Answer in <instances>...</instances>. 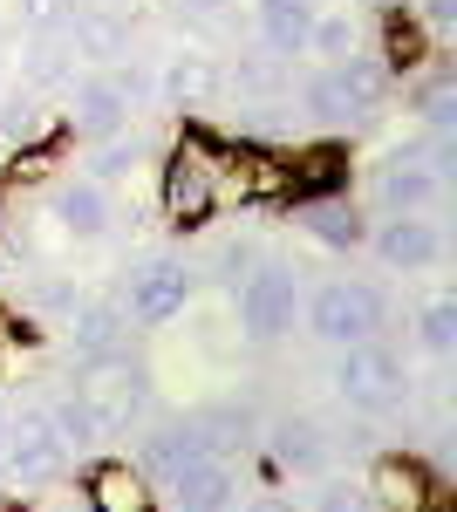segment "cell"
Segmentation results:
<instances>
[{
	"instance_id": "6da1fadb",
	"label": "cell",
	"mask_w": 457,
	"mask_h": 512,
	"mask_svg": "<svg viewBox=\"0 0 457 512\" xmlns=\"http://www.w3.org/2000/svg\"><path fill=\"white\" fill-rule=\"evenodd\" d=\"M301 267L294 260H280V253H260L253 260V274L232 287V308H239V335L246 342H287L294 335V321H301Z\"/></svg>"
},
{
	"instance_id": "7a4b0ae2",
	"label": "cell",
	"mask_w": 457,
	"mask_h": 512,
	"mask_svg": "<svg viewBox=\"0 0 457 512\" xmlns=\"http://www.w3.org/2000/svg\"><path fill=\"white\" fill-rule=\"evenodd\" d=\"M226 144L219 137H205V130H191L185 144L164 158V219H178V226H205L219 205H226Z\"/></svg>"
},
{
	"instance_id": "3957f363",
	"label": "cell",
	"mask_w": 457,
	"mask_h": 512,
	"mask_svg": "<svg viewBox=\"0 0 457 512\" xmlns=\"http://www.w3.org/2000/svg\"><path fill=\"white\" fill-rule=\"evenodd\" d=\"M301 321L314 342L355 349V342H376L382 328H389V301L369 280H321L314 294H301Z\"/></svg>"
},
{
	"instance_id": "277c9868",
	"label": "cell",
	"mask_w": 457,
	"mask_h": 512,
	"mask_svg": "<svg viewBox=\"0 0 457 512\" xmlns=\"http://www.w3.org/2000/svg\"><path fill=\"white\" fill-rule=\"evenodd\" d=\"M328 383H335V396H342L348 410H362V417H389V410H403V403H410V369H403V355L382 349V342L335 349Z\"/></svg>"
},
{
	"instance_id": "5b68a950",
	"label": "cell",
	"mask_w": 457,
	"mask_h": 512,
	"mask_svg": "<svg viewBox=\"0 0 457 512\" xmlns=\"http://www.w3.org/2000/svg\"><path fill=\"white\" fill-rule=\"evenodd\" d=\"M0 472L14 478L21 492H35V485H62V472H69V444L55 437V424H48V403H21V410L7 417Z\"/></svg>"
},
{
	"instance_id": "8992f818",
	"label": "cell",
	"mask_w": 457,
	"mask_h": 512,
	"mask_svg": "<svg viewBox=\"0 0 457 512\" xmlns=\"http://www.w3.org/2000/svg\"><path fill=\"white\" fill-rule=\"evenodd\" d=\"M191 287H198V267H191L185 253H151V260H137V267H130L116 308H123L130 321H144V328H157V321L185 315Z\"/></svg>"
},
{
	"instance_id": "52a82bcc",
	"label": "cell",
	"mask_w": 457,
	"mask_h": 512,
	"mask_svg": "<svg viewBox=\"0 0 457 512\" xmlns=\"http://www.w3.org/2000/svg\"><path fill=\"white\" fill-rule=\"evenodd\" d=\"M362 246L382 260V274H437L444 253H451L444 233H437V219H423V212H382Z\"/></svg>"
},
{
	"instance_id": "ba28073f",
	"label": "cell",
	"mask_w": 457,
	"mask_h": 512,
	"mask_svg": "<svg viewBox=\"0 0 457 512\" xmlns=\"http://www.w3.org/2000/svg\"><path fill=\"white\" fill-rule=\"evenodd\" d=\"M48 424H55V437H62L69 451H110L116 437L130 431V417L110 403L103 383H76V390H62L55 403H48Z\"/></svg>"
},
{
	"instance_id": "9c48e42d",
	"label": "cell",
	"mask_w": 457,
	"mask_h": 512,
	"mask_svg": "<svg viewBox=\"0 0 457 512\" xmlns=\"http://www.w3.org/2000/svg\"><path fill=\"white\" fill-rule=\"evenodd\" d=\"M157 492H164V506H171V512H232L239 478H232V458L198 451V458H185V465H178V472L157 478Z\"/></svg>"
},
{
	"instance_id": "30bf717a",
	"label": "cell",
	"mask_w": 457,
	"mask_h": 512,
	"mask_svg": "<svg viewBox=\"0 0 457 512\" xmlns=\"http://www.w3.org/2000/svg\"><path fill=\"white\" fill-rule=\"evenodd\" d=\"M62 137H69V117H62L48 96L21 89V82L0 89V144H7V151H55Z\"/></svg>"
},
{
	"instance_id": "8fae6325",
	"label": "cell",
	"mask_w": 457,
	"mask_h": 512,
	"mask_svg": "<svg viewBox=\"0 0 457 512\" xmlns=\"http://www.w3.org/2000/svg\"><path fill=\"white\" fill-rule=\"evenodd\" d=\"M69 130L76 137H116V130H130V103H123V89H116L110 69H82V76H69Z\"/></svg>"
},
{
	"instance_id": "7c38bea8",
	"label": "cell",
	"mask_w": 457,
	"mask_h": 512,
	"mask_svg": "<svg viewBox=\"0 0 457 512\" xmlns=\"http://www.w3.org/2000/svg\"><path fill=\"white\" fill-rule=\"evenodd\" d=\"M260 444H267L273 465L294 478H321L335 465V444H328V431L314 417H273V424H260Z\"/></svg>"
},
{
	"instance_id": "4fadbf2b",
	"label": "cell",
	"mask_w": 457,
	"mask_h": 512,
	"mask_svg": "<svg viewBox=\"0 0 457 512\" xmlns=\"http://www.w3.org/2000/svg\"><path fill=\"white\" fill-rule=\"evenodd\" d=\"M48 219H55L62 239H103L116 226V198H110V185H96V178H62V185L48 192Z\"/></svg>"
},
{
	"instance_id": "5bb4252c",
	"label": "cell",
	"mask_w": 457,
	"mask_h": 512,
	"mask_svg": "<svg viewBox=\"0 0 457 512\" xmlns=\"http://www.w3.org/2000/svg\"><path fill=\"white\" fill-rule=\"evenodd\" d=\"M62 41H69V55H76L82 69H110V62L130 55V28H123V14H110V7L69 14V21H62Z\"/></svg>"
},
{
	"instance_id": "9a60e30c",
	"label": "cell",
	"mask_w": 457,
	"mask_h": 512,
	"mask_svg": "<svg viewBox=\"0 0 457 512\" xmlns=\"http://www.w3.org/2000/svg\"><path fill=\"white\" fill-rule=\"evenodd\" d=\"M444 192H451V185H437L410 151L382 158V171H376V212H437Z\"/></svg>"
},
{
	"instance_id": "2e32d148",
	"label": "cell",
	"mask_w": 457,
	"mask_h": 512,
	"mask_svg": "<svg viewBox=\"0 0 457 512\" xmlns=\"http://www.w3.org/2000/svg\"><path fill=\"white\" fill-rule=\"evenodd\" d=\"M226 89V69L212 62V55H198V48H178L164 69H157V103H171V110H198V103H212Z\"/></svg>"
},
{
	"instance_id": "e0dca14e",
	"label": "cell",
	"mask_w": 457,
	"mask_h": 512,
	"mask_svg": "<svg viewBox=\"0 0 457 512\" xmlns=\"http://www.w3.org/2000/svg\"><path fill=\"white\" fill-rule=\"evenodd\" d=\"M301 233L314 246H328V253H355L362 239H369V219H362V205L342 192L328 198H301Z\"/></svg>"
},
{
	"instance_id": "ac0fdd59",
	"label": "cell",
	"mask_w": 457,
	"mask_h": 512,
	"mask_svg": "<svg viewBox=\"0 0 457 512\" xmlns=\"http://www.w3.org/2000/svg\"><path fill=\"white\" fill-rule=\"evenodd\" d=\"M198 451H212V444L198 437V424H191V410H185V417H157L151 431L137 437V472H144V478L157 485L164 472H178L185 458H198Z\"/></svg>"
},
{
	"instance_id": "d6986e66",
	"label": "cell",
	"mask_w": 457,
	"mask_h": 512,
	"mask_svg": "<svg viewBox=\"0 0 457 512\" xmlns=\"http://www.w3.org/2000/svg\"><path fill=\"white\" fill-rule=\"evenodd\" d=\"M314 14H321V0H253V28H260V41H267L273 62L307 55V28H314Z\"/></svg>"
},
{
	"instance_id": "ffe728a7",
	"label": "cell",
	"mask_w": 457,
	"mask_h": 512,
	"mask_svg": "<svg viewBox=\"0 0 457 512\" xmlns=\"http://www.w3.org/2000/svg\"><path fill=\"white\" fill-rule=\"evenodd\" d=\"M191 424H198V437H205L219 458L260 444V410H253V403H239V396H212V403H198V410H191Z\"/></svg>"
},
{
	"instance_id": "44dd1931",
	"label": "cell",
	"mask_w": 457,
	"mask_h": 512,
	"mask_svg": "<svg viewBox=\"0 0 457 512\" xmlns=\"http://www.w3.org/2000/svg\"><path fill=\"white\" fill-rule=\"evenodd\" d=\"M69 76H76V55H69L62 28H48V35H35L28 48H21V89L55 96V89H69Z\"/></svg>"
},
{
	"instance_id": "7402d4cb",
	"label": "cell",
	"mask_w": 457,
	"mask_h": 512,
	"mask_svg": "<svg viewBox=\"0 0 457 512\" xmlns=\"http://www.w3.org/2000/svg\"><path fill=\"white\" fill-rule=\"evenodd\" d=\"M382 512H423L430 506V478L410 458H376V492H369Z\"/></svg>"
},
{
	"instance_id": "603a6c76",
	"label": "cell",
	"mask_w": 457,
	"mask_h": 512,
	"mask_svg": "<svg viewBox=\"0 0 457 512\" xmlns=\"http://www.w3.org/2000/svg\"><path fill=\"white\" fill-rule=\"evenodd\" d=\"M82 287L76 274H55V267H41V274H28V287H21V301H28V315H41V321H69L82 308Z\"/></svg>"
},
{
	"instance_id": "cb8c5ba5",
	"label": "cell",
	"mask_w": 457,
	"mask_h": 512,
	"mask_svg": "<svg viewBox=\"0 0 457 512\" xmlns=\"http://www.w3.org/2000/svg\"><path fill=\"white\" fill-rule=\"evenodd\" d=\"M335 82L348 89V103H355L362 117H369V110H382V103H389V89H396V76L382 69L376 55H342V62H335Z\"/></svg>"
},
{
	"instance_id": "d4e9b609",
	"label": "cell",
	"mask_w": 457,
	"mask_h": 512,
	"mask_svg": "<svg viewBox=\"0 0 457 512\" xmlns=\"http://www.w3.org/2000/svg\"><path fill=\"white\" fill-rule=\"evenodd\" d=\"M137 164H144V137H137V130H116V137H96V144H89V171H82V178L123 185Z\"/></svg>"
},
{
	"instance_id": "484cf974",
	"label": "cell",
	"mask_w": 457,
	"mask_h": 512,
	"mask_svg": "<svg viewBox=\"0 0 457 512\" xmlns=\"http://www.w3.org/2000/svg\"><path fill=\"white\" fill-rule=\"evenodd\" d=\"M307 55H321L328 69L342 62V55H362V21L335 7V14H314V28H307Z\"/></svg>"
},
{
	"instance_id": "4316f807",
	"label": "cell",
	"mask_w": 457,
	"mask_h": 512,
	"mask_svg": "<svg viewBox=\"0 0 457 512\" xmlns=\"http://www.w3.org/2000/svg\"><path fill=\"white\" fill-rule=\"evenodd\" d=\"M417 349L437 355V362L457 355V294H430L417 308Z\"/></svg>"
},
{
	"instance_id": "83f0119b",
	"label": "cell",
	"mask_w": 457,
	"mask_h": 512,
	"mask_svg": "<svg viewBox=\"0 0 457 512\" xmlns=\"http://www.w3.org/2000/svg\"><path fill=\"white\" fill-rule=\"evenodd\" d=\"M417 117L430 137H457V76L451 69H430V82L417 89Z\"/></svg>"
},
{
	"instance_id": "f1b7e54d",
	"label": "cell",
	"mask_w": 457,
	"mask_h": 512,
	"mask_svg": "<svg viewBox=\"0 0 457 512\" xmlns=\"http://www.w3.org/2000/svg\"><path fill=\"white\" fill-rule=\"evenodd\" d=\"M301 103H307V117L314 123H355L362 110L348 103V89L335 82V69H314V76L301 82Z\"/></svg>"
},
{
	"instance_id": "f546056e",
	"label": "cell",
	"mask_w": 457,
	"mask_h": 512,
	"mask_svg": "<svg viewBox=\"0 0 457 512\" xmlns=\"http://www.w3.org/2000/svg\"><path fill=\"white\" fill-rule=\"evenodd\" d=\"M314 485V499H307L301 512H376V499H369V485H355V478H307Z\"/></svg>"
},
{
	"instance_id": "4dcf8cb0",
	"label": "cell",
	"mask_w": 457,
	"mask_h": 512,
	"mask_svg": "<svg viewBox=\"0 0 457 512\" xmlns=\"http://www.w3.org/2000/svg\"><path fill=\"white\" fill-rule=\"evenodd\" d=\"M253 260H260V246H253V239H226V246H212V260H205V274L219 280V287H239V280L253 274Z\"/></svg>"
},
{
	"instance_id": "1f68e13d",
	"label": "cell",
	"mask_w": 457,
	"mask_h": 512,
	"mask_svg": "<svg viewBox=\"0 0 457 512\" xmlns=\"http://www.w3.org/2000/svg\"><path fill=\"white\" fill-rule=\"evenodd\" d=\"M294 192H301V198H328V192H342V151H307L301 178H294Z\"/></svg>"
},
{
	"instance_id": "d6a6232c",
	"label": "cell",
	"mask_w": 457,
	"mask_h": 512,
	"mask_svg": "<svg viewBox=\"0 0 457 512\" xmlns=\"http://www.w3.org/2000/svg\"><path fill=\"white\" fill-rule=\"evenodd\" d=\"M226 89H239V96H260V103H273L280 96V76H273V62H260V55H239L226 69Z\"/></svg>"
},
{
	"instance_id": "836d02e7",
	"label": "cell",
	"mask_w": 457,
	"mask_h": 512,
	"mask_svg": "<svg viewBox=\"0 0 457 512\" xmlns=\"http://www.w3.org/2000/svg\"><path fill=\"white\" fill-rule=\"evenodd\" d=\"M76 14V0H21V21L35 28V35H48V28H62Z\"/></svg>"
},
{
	"instance_id": "e575fe53",
	"label": "cell",
	"mask_w": 457,
	"mask_h": 512,
	"mask_svg": "<svg viewBox=\"0 0 457 512\" xmlns=\"http://www.w3.org/2000/svg\"><path fill=\"white\" fill-rule=\"evenodd\" d=\"M417 14H423L430 35H451L457 28V0H417Z\"/></svg>"
},
{
	"instance_id": "d590c367",
	"label": "cell",
	"mask_w": 457,
	"mask_h": 512,
	"mask_svg": "<svg viewBox=\"0 0 457 512\" xmlns=\"http://www.w3.org/2000/svg\"><path fill=\"white\" fill-rule=\"evenodd\" d=\"M246 512H301V506H294L287 492H253V499H246Z\"/></svg>"
},
{
	"instance_id": "8d00e7d4",
	"label": "cell",
	"mask_w": 457,
	"mask_h": 512,
	"mask_svg": "<svg viewBox=\"0 0 457 512\" xmlns=\"http://www.w3.org/2000/svg\"><path fill=\"white\" fill-rule=\"evenodd\" d=\"M28 512H96V506H89V492H76V499H41Z\"/></svg>"
},
{
	"instance_id": "74e56055",
	"label": "cell",
	"mask_w": 457,
	"mask_h": 512,
	"mask_svg": "<svg viewBox=\"0 0 457 512\" xmlns=\"http://www.w3.org/2000/svg\"><path fill=\"white\" fill-rule=\"evenodd\" d=\"M178 7H185V14H219L226 0H178Z\"/></svg>"
},
{
	"instance_id": "f35d334b",
	"label": "cell",
	"mask_w": 457,
	"mask_h": 512,
	"mask_svg": "<svg viewBox=\"0 0 457 512\" xmlns=\"http://www.w3.org/2000/svg\"><path fill=\"white\" fill-rule=\"evenodd\" d=\"M7 417H14V403H7V396H0V437H7Z\"/></svg>"
},
{
	"instance_id": "ab89813d",
	"label": "cell",
	"mask_w": 457,
	"mask_h": 512,
	"mask_svg": "<svg viewBox=\"0 0 457 512\" xmlns=\"http://www.w3.org/2000/svg\"><path fill=\"white\" fill-rule=\"evenodd\" d=\"M7 62H14V55H7V41H0V89H7Z\"/></svg>"
},
{
	"instance_id": "60d3db41",
	"label": "cell",
	"mask_w": 457,
	"mask_h": 512,
	"mask_svg": "<svg viewBox=\"0 0 457 512\" xmlns=\"http://www.w3.org/2000/svg\"><path fill=\"white\" fill-rule=\"evenodd\" d=\"M376 7H403V0H376Z\"/></svg>"
},
{
	"instance_id": "b9f144b4",
	"label": "cell",
	"mask_w": 457,
	"mask_h": 512,
	"mask_svg": "<svg viewBox=\"0 0 457 512\" xmlns=\"http://www.w3.org/2000/svg\"><path fill=\"white\" fill-rule=\"evenodd\" d=\"M96 7H110V14H116V0H96Z\"/></svg>"
},
{
	"instance_id": "7bdbcfd3",
	"label": "cell",
	"mask_w": 457,
	"mask_h": 512,
	"mask_svg": "<svg viewBox=\"0 0 457 512\" xmlns=\"http://www.w3.org/2000/svg\"><path fill=\"white\" fill-rule=\"evenodd\" d=\"M0 485H7V472H0Z\"/></svg>"
}]
</instances>
